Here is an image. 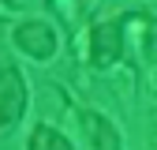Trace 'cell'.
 <instances>
[{"mask_svg":"<svg viewBox=\"0 0 157 150\" xmlns=\"http://www.w3.org/2000/svg\"><path fill=\"white\" fill-rule=\"evenodd\" d=\"M26 112V83H23V71L15 64L0 68V128L11 131Z\"/></svg>","mask_w":157,"mask_h":150,"instance_id":"obj_3","label":"cell"},{"mask_svg":"<svg viewBox=\"0 0 157 150\" xmlns=\"http://www.w3.org/2000/svg\"><path fill=\"white\" fill-rule=\"evenodd\" d=\"M78 124H82V131H86V139H90L94 150H120V131H116V124L105 112L78 109Z\"/></svg>","mask_w":157,"mask_h":150,"instance_id":"obj_4","label":"cell"},{"mask_svg":"<svg viewBox=\"0 0 157 150\" xmlns=\"http://www.w3.org/2000/svg\"><path fill=\"white\" fill-rule=\"evenodd\" d=\"M26 150H75V146H71L67 135H60L56 128L37 124V128L30 131V139H26Z\"/></svg>","mask_w":157,"mask_h":150,"instance_id":"obj_5","label":"cell"},{"mask_svg":"<svg viewBox=\"0 0 157 150\" xmlns=\"http://www.w3.org/2000/svg\"><path fill=\"white\" fill-rule=\"evenodd\" d=\"M153 90H157V75H153Z\"/></svg>","mask_w":157,"mask_h":150,"instance_id":"obj_6","label":"cell"},{"mask_svg":"<svg viewBox=\"0 0 157 150\" xmlns=\"http://www.w3.org/2000/svg\"><path fill=\"white\" fill-rule=\"evenodd\" d=\"M11 45L23 49L30 60H52L60 41H56V30L45 23V19H30V23H19L11 30Z\"/></svg>","mask_w":157,"mask_h":150,"instance_id":"obj_2","label":"cell"},{"mask_svg":"<svg viewBox=\"0 0 157 150\" xmlns=\"http://www.w3.org/2000/svg\"><path fill=\"white\" fill-rule=\"evenodd\" d=\"M124 19H109V23H94L90 30V64L94 68H112L124 56Z\"/></svg>","mask_w":157,"mask_h":150,"instance_id":"obj_1","label":"cell"}]
</instances>
